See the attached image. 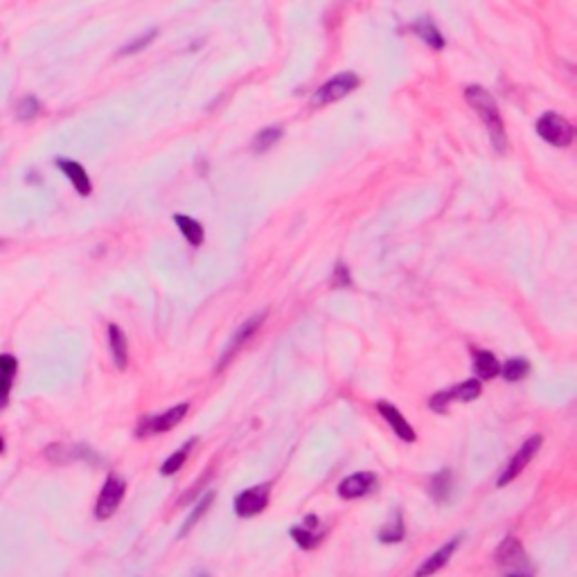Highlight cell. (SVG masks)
Wrapping results in <instances>:
<instances>
[{
  "label": "cell",
  "instance_id": "1",
  "mask_svg": "<svg viewBox=\"0 0 577 577\" xmlns=\"http://www.w3.org/2000/svg\"><path fill=\"white\" fill-rule=\"evenodd\" d=\"M465 99L469 102V107L478 113V118L482 120V124L487 126V131L492 135V142L496 145L499 152H503L507 145V135H505V126L501 120V111L496 107L494 97L485 90L482 86H467L465 88Z\"/></svg>",
  "mask_w": 577,
  "mask_h": 577
},
{
  "label": "cell",
  "instance_id": "2",
  "mask_svg": "<svg viewBox=\"0 0 577 577\" xmlns=\"http://www.w3.org/2000/svg\"><path fill=\"white\" fill-rule=\"evenodd\" d=\"M537 133L544 138L552 147H569L573 140V126L566 118H561L557 113H546L541 115L537 122Z\"/></svg>",
  "mask_w": 577,
  "mask_h": 577
},
{
  "label": "cell",
  "instance_id": "3",
  "mask_svg": "<svg viewBox=\"0 0 577 577\" xmlns=\"http://www.w3.org/2000/svg\"><path fill=\"white\" fill-rule=\"evenodd\" d=\"M124 494H126V482L118 476H109L99 496H97V505H95V516L99 518V521H107V518H111L115 512H118Z\"/></svg>",
  "mask_w": 577,
  "mask_h": 577
},
{
  "label": "cell",
  "instance_id": "4",
  "mask_svg": "<svg viewBox=\"0 0 577 577\" xmlns=\"http://www.w3.org/2000/svg\"><path fill=\"white\" fill-rule=\"evenodd\" d=\"M359 86V77L354 73H341L336 77H332L327 84H322L316 95H314V107H325V104L339 102L345 95H350L352 90Z\"/></svg>",
  "mask_w": 577,
  "mask_h": 577
},
{
  "label": "cell",
  "instance_id": "5",
  "mask_svg": "<svg viewBox=\"0 0 577 577\" xmlns=\"http://www.w3.org/2000/svg\"><path fill=\"white\" fill-rule=\"evenodd\" d=\"M190 411V403H178V406L169 408L160 415H152V418H145L138 426V435H156V433H167L174 429L176 424L183 422V418L188 415Z\"/></svg>",
  "mask_w": 577,
  "mask_h": 577
},
{
  "label": "cell",
  "instance_id": "6",
  "mask_svg": "<svg viewBox=\"0 0 577 577\" xmlns=\"http://www.w3.org/2000/svg\"><path fill=\"white\" fill-rule=\"evenodd\" d=\"M541 444H544V435H539V433H535L528 442H523V447L518 449V451L514 454V458L510 460V465L503 469V474L499 478V487H505L507 482H512L518 474H521V471L530 465V460L537 456Z\"/></svg>",
  "mask_w": 577,
  "mask_h": 577
},
{
  "label": "cell",
  "instance_id": "7",
  "mask_svg": "<svg viewBox=\"0 0 577 577\" xmlns=\"http://www.w3.org/2000/svg\"><path fill=\"white\" fill-rule=\"evenodd\" d=\"M269 496H271V485L269 482L248 487L246 492H241L235 499V512L239 516H244V518L255 516L269 505Z\"/></svg>",
  "mask_w": 577,
  "mask_h": 577
},
{
  "label": "cell",
  "instance_id": "8",
  "mask_svg": "<svg viewBox=\"0 0 577 577\" xmlns=\"http://www.w3.org/2000/svg\"><path fill=\"white\" fill-rule=\"evenodd\" d=\"M264 318H267V314H264V311H260V314L250 316L248 320H244V322H241V325L235 329L233 339H230V343L226 345V350H224V354H221V361H219V370H224V368L230 363V359H233V356H235L241 348H244V343L260 329V325L264 322Z\"/></svg>",
  "mask_w": 577,
  "mask_h": 577
},
{
  "label": "cell",
  "instance_id": "9",
  "mask_svg": "<svg viewBox=\"0 0 577 577\" xmlns=\"http://www.w3.org/2000/svg\"><path fill=\"white\" fill-rule=\"evenodd\" d=\"M377 485V476L372 471H359V474H352L339 485V496L345 501L361 499L368 492H372Z\"/></svg>",
  "mask_w": 577,
  "mask_h": 577
},
{
  "label": "cell",
  "instance_id": "10",
  "mask_svg": "<svg viewBox=\"0 0 577 577\" xmlns=\"http://www.w3.org/2000/svg\"><path fill=\"white\" fill-rule=\"evenodd\" d=\"M460 539H463V537H454L451 541H447V544L440 550H437V552H433V555L426 557L424 564H422L418 571H415L413 577H433L437 571H442L447 564H449V559L454 557V552L458 550Z\"/></svg>",
  "mask_w": 577,
  "mask_h": 577
},
{
  "label": "cell",
  "instance_id": "11",
  "mask_svg": "<svg viewBox=\"0 0 577 577\" xmlns=\"http://www.w3.org/2000/svg\"><path fill=\"white\" fill-rule=\"evenodd\" d=\"M377 411L390 424L392 433H395L397 437H401L403 442H415V437H418V435H415L413 426L406 422V418H403L401 411L397 406H392V403H388V401H379L377 403Z\"/></svg>",
  "mask_w": 577,
  "mask_h": 577
},
{
  "label": "cell",
  "instance_id": "12",
  "mask_svg": "<svg viewBox=\"0 0 577 577\" xmlns=\"http://www.w3.org/2000/svg\"><path fill=\"white\" fill-rule=\"evenodd\" d=\"M496 561L501 564V566H507V569H523L528 566V555L521 546V541L516 537H507L501 541L499 550H496Z\"/></svg>",
  "mask_w": 577,
  "mask_h": 577
},
{
  "label": "cell",
  "instance_id": "13",
  "mask_svg": "<svg viewBox=\"0 0 577 577\" xmlns=\"http://www.w3.org/2000/svg\"><path fill=\"white\" fill-rule=\"evenodd\" d=\"M56 167H59L63 174L71 178V183L75 186V190L82 194V196H88L93 186H90V178L86 174V169L75 163V160H68V158H56Z\"/></svg>",
  "mask_w": 577,
  "mask_h": 577
},
{
  "label": "cell",
  "instance_id": "14",
  "mask_svg": "<svg viewBox=\"0 0 577 577\" xmlns=\"http://www.w3.org/2000/svg\"><path fill=\"white\" fill-rule=\"evenodd\" d=\"M16 370H18L16 356L0 354V408H5L9 401V392H11V386H14Z\"/></svg>",
  "mask_w": 577,
  "mask_h": 577
},
{
  "label": "cell",
  "instance_id": "15",
  "mask_svg": "<svg viewBox=\"0 0 577 577\" xmlns=\"http://www.w3.org/2000/svg\"><path fill=\"white\" fill-rule=\"evenodd\" d=\"M109 345H111L115 365H118L120 370H124L126 363H129V350H126V336L118 325H109Z\"/></svg>",
  "mask_w": 577,
  "mask_h": 577
},
{
  "label": "cell",
  "instance_id": "16",
  "mask_svg": "<svg viewBox=\"0 0 577 577\" xmlns=\"http://www.w3.org/2000/svg\"><path fill=\"white\" fill-rule=\"evenodd\" d=\"M451 487H454V474L451 469H442L431 478L429 485V494L433 496V501L437 503H447L449 496H451Z\"/></svg>",
  "mask_w": 577,
  "mask_h": 577
},
{
  "label": "cell",
  "instance_id": "17",
  "mask_svg": "<svg viewBox=\"0 0 577 577\" xmlns=\"http://www.w3.org/2000/svg\"><path fill=\"white\" fill-rule=\"evenodd\" d=\"M474 372L478 379H494L501 372V363L492 352L478 350V352H474Z\"/></svg>",
  "mask_w": 577,
  "mask_h": 577
},
{
  "label": "cell",
  "instance_id": "18",
  "mask_svg": "<svg viewBox=\"0 0 577 577\" xmlns=\"http://www.w3.org/2000/svg\"><path fill=\"white\" fill-rule=\"evenodd\" d=\"M174 224L181 228L183 237H186L192 246H201L203 244V226L196 221V219L188 217V214H174Z\"/></svg>",
  "mask_w": 577,
  "mask_h": 577
},
{
  "label": "cell",
  "instance_id": "19",
  "mask_svg": "<svg viewBox=\"0 0 577 577\" xmlns=\"http://www.w3.org/2000/svg\"><path fill=\"white\" fill-rule=\"evenodd\" d=\"M413 30H415V34H418V37H422L426 43H429L431 48H435V50L444 48V39H442V34H440V30H437V28L433 25V20H431L429 16H422V18H418V23H415V25H413Z\"/></svg>",
  "mask_w": 577,
  "mask_h": 577
},
{
  "label": "cell",
  "instance_id": "20",
  "mask_svg": "<svg viewBox=\"0 0 577 577\" xmlns=\"http://www.w3.org/2000/svg\"><path fill=\"white\" fill-rule=\"evenodd\" d=\"M196 444V440L192 437V440H188L186 444H183L178 451H174L171 454L165 463H163V467H160V474L163 476H171V474H176V471L186 465V460H188V456H190V451H192V447Z\"/></svg>",
  "mask_w": 577,
  "mask_h": 577
},
{
  "label": "cell",
  "instance_id": "21",
  "mask_svg": "<svg viewBox=\"0 0 577 577\" xmlns=\"http://www.w3.org/2000/svg\"><path fill=\"white\" fill-rule=\"evenodd\" d=\"M480 390L482 388L478 379H467V382L449 388V397H451V401H474L476 397H480Z\"/></svg>",
  "mask_w": 577,
  "mask_h": 577
},
{
  "label": "cell",
  "instance_id": "22",
  "mask_svg": "<svg viewBox=\"0 0 577 577\" xmlns=\"http://www.w3.org/2000/svg\"><path fill=\"white\" fill-rule=\"evenodd\" d=\"M403 535H406V530H403V523H401V514L397 512L382 530H379V541H384V544H399Z\"/></svg>",
  "mask_w": 577,
  "mask_h": 577
},
{
  "label": "cell",
  "instance_id": "23",
  "mask_svg": "<svg viewBox=\"0 0 577 577\" xmlns=\"http://www.w3.org/2000/svg\"><path fill=\"white\" fill-rule=\"evenodd\" d=\"M530 372V363L528 359H521V356H514V359H507L505 365L501 368V372L505 382H518Z\"/></svg>",
  "mask_w": 577,
  "mask_h": 577
},
{
  "label": "cell",
  "instance_id": "24",
  "mask_svg": "<svg viewBox=\"0 0 577 577\" xmlns=\"http://www.w3.org/2000/svg\"><path fill=\"white\" fill-rule=\"evenodd\" d=\"M214 501V492H207L205 496L201 501H196V505H194V510L188 514V518H186V526L181 528V533H178V537H186V535H190V530L196 526V521H199V518L207 512V507H210V503Z\"/></svg>",
  "mask_w": 577,
  "mask_h": 577
},
{
  "label": "cell",
  "instance_id": "25",
  "mask_svg": "<svg viewBox=\"0 0 577 577\" xmlns=\"http://www.w3.org/2000/svg\"><path fill=\"white\" fill-rule=\"evenodd\" d=\"M41 113V102L34 95H25L18 104H16V118L20 122H30Z\"/></svg>",
  "mask_w": 577,
  "mask_h": 577
},
{
  "label": "cell",
  "instance_id": "26",
  "mask_svg": "<svg viewBox=\"0 0 577 577\" xmlns=\"http://www.w3.org/2000/svg\"><path fill=\"white\" fill-rule=\"evenodd\" d=\"M282 135V129L280 126H267V129H262L257 135H255V142H253V149L255 152H267L269 147H273L275 142L280 140Z\"/></svg>",
  "mask_w": 577,
  "mask_h": 577
},
{
  "label": "cell",
  "instance_id": "27",
  "mask_svg": "<svg viewBox=\"0 0 577 577\" xmlns=\"http://www.w3.org/2000/svg\"><path fill=\"white\" fill-rule=\"evenodd\" d=\"M291 537L296 539V544L300 548H316L322 539V533H311V528H293L291 530Z\"/></svg>",
  "mask_w": 577,
  "mask_h": 577
},
{
  "label": "cell",
  "instance_id": "28",
  "mask_svg": "<svg viewBox=\"0 0 577 577\" xmlns=\"http://www.w3.org/2000/svg\"><path fill=\"white\" fill-rule=\"evenodd\" d=\"M156 34H158V30H149V32L140 34V37L133 39L131 43H126L124 48L120 50V54H133V52H140L142 48H147V45L156 39Z\"/></svg>",
  "mask_w": 577,
  "mask_h": 577
},
{
  "label": "cell",
  "instance_id": "29",
  "mask_svg": "<svg viewBox=\"0 0 577 577\" xmlns=\"http://www.w3.org/2000/svg\"><path fill=\"white\" fill-rule=\"evenodd\" d=\"M350 284H352V280H350V271H348V267H343V264H339L336 271H334L332 286H334V288H348Z\"/></svg>",
  "mask_w": 577,
  "mask_h": 577
},
{
  "label": "cell",
  "instance_id": "30",
  "mask_svg": "<svg viewBox=\"0 0 577 577\" xmlns=\"http://www.w3.org/2000/svg\"><path fill=\"white\" fill-rule=\"evenodd\" d=\"M449 401H451V397H449V390L435 392V395L429 399V408H431V411H435V413H444Z\"/></svg>",
  "mask_w": 577,
  "mask_h": 577
},
{
  "label": "cell",
  "instance_id": "31",
  "mask_svg": "<svg viewBox=\"0 0 577 577\" xmlns=\"http://www.w3.org/2000/svg\"><path fill=\"white\" fill-rule=\"evenodd\" d=\"M3 451H5V440L0 437V454H3Z\"/></svg>",
  "mask_w": 577,
  "mask_h": 577
},
{
  "label": "cell",
  "instance_id": "32",
  "mask_svg": "<svg viewBox=\"0 0 577 577\" xmlns=\"http://www.w3.org/2000/svg\"><path fill=\"white\" fill-rule=\"evenodd\" d=\"M510 577H523V575H510Z\"/></svg>",
  "mask_w": 577,
  "mask_h": 577
},
{
  "label": "cell",
  "instance_id": "33",
  "mask_svg": "<svg viewBox=\"0 0 577 577\" xmlns=\"http://www.w3.org/2000/svg\"><path fill=\"white\" fill-rule=\"evenodd\" d=\"M199 577H207V575H199Z\"/></svg>",
  "mask_w": 577,
  "mask_h": 577
}]
</instances>
